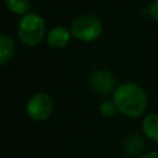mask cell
<instances>
[{
  "mask_svg": "<svg viewBox=\"0 0 158 158\" xmlns=\"http://www.w3.org/2000/svg\"><path fill=\"white\" fill-rule=\"evenodd\" d=\"M112 100L122 115L132 118L142 116L148 105L146 91L136 83H123L118 85L114 90Z\"/></svg>",
  "mask_w": 158,
  "mask_h": 158,
  "instance_id": "6da1fadb",
  "label": "cell"
},
{
  "mask_svg": "<svg viewBox=\"0 0 158 158\" xmlns=\"http://www.w3.org/2000/svg\"><path fill=\"white\" fill-rule=\"evenodd\" d=\"M46 35L44 20L36 12H27L17 23V36L20 41L28 47L40 44Z\"/></svg>",
  "mask_w": 158,
  "mask_h": 158,
  "instance_id": "7a4b0ae2",
  "label": "cell"
},
{
  "mask_svg": "<svg viewBox=\"0 0 158 158\" xmlns=\"http://www.w3.org/2000/svg\"><path fill=\"white\" fill-rule=\"evenodd\" d=\"M72 36L81 42H93L102 33L101 20L93 14H83L75 17L70 25Z\"/></svg>",
  "mask_w": 158,
  "mask_h": 158,
  "instance_id": "3957f363",
  "label": "cell"
},
{
  "mask_svg": "<svg viewBox=\"0 0 158 158\" xmlns=\"http://www.w3.org/2000/svg\"><path fill=\"white\" fill-rule=\"evenodd\" d=\"M53 111V100L47 93L33 94L26 104V114L33 121L47 120Z\"/></svg>",
  "mask_w": 158,
  "mask_h": 158,
  "instance_id": "277c9868",
  "label": "cell"
},
{
  "mask_svg": "<svg viewBox=\"0 0 158 158\" xmlns=\"http://www.w3.org/2000/svg\"><path fill=\"white\" fill-rule=\"evenodd\" d=\"M115 83H116V79H115V75L107 70V69H104V68H100V69H95L90 73V77H89V85L90 88L99 93V94H109L111 93L115 88Z\"/></svg>",
  "mask_w": 158,
  "mask_h": 158,
  "instance_id": "5b68a950",
  "label": "cell"
},
{
  "mask_svg": "<svg viewBox=\"0 0 158 158\" xmlns=\"http://www.w3.org/2000/svg\"><path fill=\"white\" fill-rule=\"evenodd\" d=\"M72 37V32L65 26H54L46 35V42L51 48L60 49L64 48Z\"/></svg>",
  "mask_w": 158,
  "mask_h": 158,
  "instance_id": "8992f818",
  "label": "cell"
},
{
  "mask_svg": "<svg viewBox=\"0 0 158 158\" xmlns=\"http://www.w3.org/2000/svg\"><path fill=\"white\" fill-rule=\"evenodd\" d=\"M142 131L147 138L158 143V114H148L142 120Z\"/></svg>",
  "mask_w": 158,
  "mask_h": 158,
  "instance_id": "52a82bcc",
  "label": "cell"
},
{
  "mask_svg": "<svg viewBox=\"0 0 158 158\" xmlns=\"http://www.w3.org/2000/svg\"><path fill=\"white\" fill-rule=\"evenodd\" d=\"M14 52H15L14 40L9 35L2 33L0 36V64L1 65L6 64L12 58Z\"/></svg>",
  "mask_w": 158,
  "mask_h": 158,
  "instance_id": "ba28073f",
  "label": "cell"
},
{
  "mask_svg": "<svg viewBox=\"0 0 158 158\" xmlns=\"http://www.w3.org/2000/svg\"><path fill=\"white\" fill-rule=\"evenodd\" d=\"M123 147H125V152L131 154V156H137L142 152L143 147H144V142H143V138L142 136L135 133V135H131L128 136L126 139H125V143H123Z\"/></svg>",
  "mask_w": 158,
  "mask_h": 158,
  "instance_id": "9c48e42d",
  "label": "cell"
},
{
  "mask_svg": "<svg viewBox=\"0 0 158 158\" xmlns=\"http://www.w3.org/2000/svg\"><path fill=\"white\" fill-rule=\"evenodd\" d=\"M7 10L15 15H26L31 7V0H5Z\"/></svg>",
  "mask_w": 158,
  "mask_h": 158,
  "instance_id": "30bf717a",
  "label": "cell"
},
{
  "mask_svg": "<svg viewBox=\"0 0 158 158\" xmlns=\"http://www.w3.org/2000/svg\"><path fill=\"white\" fill-rule=\"evenodd\" d=\"M100 112L102 116L105 117H111L114 116L118 110H117V106L115 104L114 100H104L101 104H100V107H99Z\"/></svg>",
  "mask_w": 158,
  "mask_h": 158,
  "instance_id": "8fae6325",
  "label": "cell"
},
{
  "mask_svg": "<svg viewBox=\"0 0 158 158\" xmlns=\"http://www.w3.org/2000/svg\"><path fill=\"white\" fill-rule=\"evenodd\" d=\"M149 15L153 20L158 22V0H153V2L149 6Z\"/></svg>",
  "mask_w": 158,
  "mask_h": 158,
  "instance_id": "7c38bea8",
  "label": "cell"
},
{
  "mask_svg": "<svg viewBox=\"0 0 158 158\" xmlns=\"http://www.w3.org/2000/svg\"><path fill=\"white\" fill-rule=\"evenodd\" d=\"M141 158H158V152L156 151H152V152H148L146 154H143Z\"/></svg>",
  "mask_w": 158,
  "mask_h": 158,
  "instance_id": "4fadbf2b",
  "label": "cell"
}]
</instances>
